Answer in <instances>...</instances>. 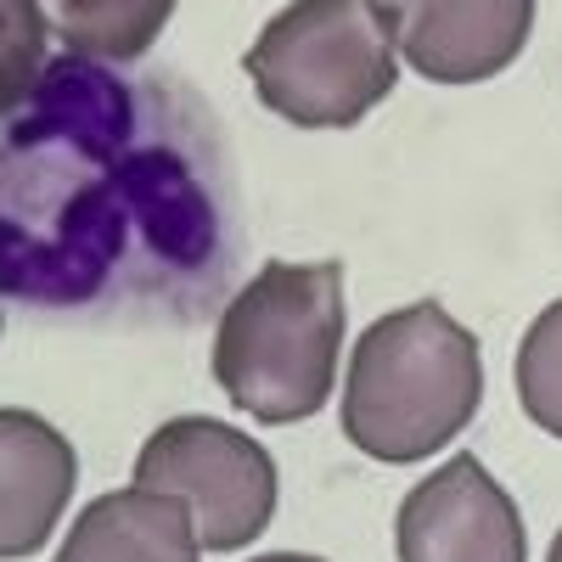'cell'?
I'll use <instances>...</instances> for the list:
<instances>
[{"instance_id":"30bf717a","label":"cell","mask_w":562,"mask_h":562,"mask_svg":"<svg viewBox=\"0 0 562 562\" xmlns=\"http://www.w3.org/2000/svg\"><path fill=\"white\" fill-rule=\"evenodd\" d=\"M45 34L63 40V52L97 63H140L175 18V0H34Z\"/></svg>"},{"instance_id":"ba28073f","label":"cell","mask_w":562,"mask_h":562,"mask_svg":"<svg viewBox=\"0 0 562 562\" xmlns=\"http://www.w3.org/2000/svg\"><path fill=\"white\" fill-rule=\"evenodd\" d=\"M79 484V456L45 416L0 405V562L45 551Z\"/></svg>"},{"instance_id":"6da1fadb","label":"cell","mask_w":562,"mask_h":562,"mask_svg":"<svg viewBox=\"0 0 562 562\" xmlns=\"http://www.w3.org/2000/svg\"><path fill=\"white\" fill-rule=\"evenodd\" d=\"M231 175L209 108L119 63L45 57L0 119V293L34 310L209 299Z\"/></svg>"},{"instance_id":"3957f363","label":"cell","mask_w":562,"mask_h":562,"mask_svg":"<svg viewBox=\"0 0 562 562\" xmlns=\"http://www.w3.org/2000/svg\"><path fill=\"white\" fill-rule=\"evenodd\" d=\"M344 265L270 259L231 293L214 326V383L265 428H293L326 411L344 349Z\"/></svg>"},{"instance_id":"8992f818","label":"cell","mask_w":562,"mask_h":562,"mask_svg":"<svg viewBox=\"0 0 562 562\" xmlns=\"http://www.w3.org/2000/svg\"><path fill=\"white\" fill-rule=\"evenodd\" d=\"M400 562H529L524 512L479 456H450L394 518Z\"/></svg>"},{"instance_id":"52a82bcc","label":"cell","mask_w":562,"mask_h":562,"mask_svg":"<svg viewBox=\"0 0 562 562\" xmlns=\"http://www.w3.org/2000/svg\"><path fill=\"white\" fill-rule=\"evenodd\" d=\"M394 52L428 85H484L524 57L535 0H378Z\"/></svg>"},{"instance_id":"5bb4252c","label":"cell","mask_w":562,"mask_h":562,"mask_svg":"<svg viewBox=\"0 0 562 562\" xmlns=\"http://www.w3.org/2000/svg\"><path fill=\"white\" fill-rule=\"evenodd\" d=\"M546 562H562V529H557V540H551V557Z\"/></svg>"},{"instance_id":"7a4b0ae2","label":"cell","mask_w":562,"mask_h":562,"mask_svg":"<svg viewBox=\"0 0 562 562\" xmlns=\"http://www.w3.org/2000/svg\"><path fill=\"white\" fill-rule=\"evenodd\" d=\"M484 405L479 338L439 304L422 299L371 321L344 378V439L389 467H416L473 428Z\"/></svg>"},{"instance_id":"5b68a950","label":"cell","mask_w":562,"mask_h":562,"mask_svg":"<svg viewBox=\"0 0 562 562\" xmlns=\"http://www.w3.org/2000/svg\"><path fill=\"white\" fill-rule=\"evenodd\" d=\"M135 484L180 495L203 551H248L276 518V461L243 428L214 416H175L140 445Z\"/></svg>"},{"instance_id":"9c48e42d","label":"cell","mask_w":562,"mask_h":562,"mask_svg":"<svg viewBox=\"0 0 562 562\" xmlns=\"http://www.w3.org/2000/svg\"><path fill=\"white\" fill-rule=\"evenodd\" d=\"M57 562H203V546L180 495L130 484L79 512Z\"/></svg>"},{"instance_id":"8fae6325","label":"cell","mask_w":562,"mask_h":562,"mask_svg":"<svg viewBox=\"0 0 562 562\" xmlns=\"http://www.w3.org/2000/svg\"><path fill=\"white\" fill-rule=\"evenodd\" d=\"M512 389L535 428L562 439V299L546 304L524 333L518 360H512Z\"/></svg>"},{"instance_id":"277c9868","label":"cell","mask_w":562,"mask_h":562,"mask_svg":"<svg viewBox=\"0 0 562 562\" xmlns=\"http://www.w3.org/2000/svg\"><path fill=\"white\" fill-rule=\"evenodd\" d=\"M259 102L299 130H349L400 85L378 0H293L243 57Z\"/></svg>"},{"instance_id":"7c38bea8","label":"cell","mask_w":562,"mask_h":562,"mask_svg":"<svg viewBox=\"0 0 562 562\" xmlns=\"http://www.w3.org/2000/svg\"><path fill=\"white\" fill-rule=\"evenodd\" d=\"M45 63V18L34 0H0V119L18 108Z\"/></svg>"},{"instance_id":"4fadbf2b","label":"cell","mask_w":562,"mask_h":562,"mask_svg":"<svg viewBox=\"0 0 562 562\" xmlns=\"http://www.w3.org/2000/svg\"><path fill=\"white\" fill-rule=\"evenodd\" d=\"M254 562H321V557H304V551H270V557H254Z\"/></svg>"}]
</instances>
